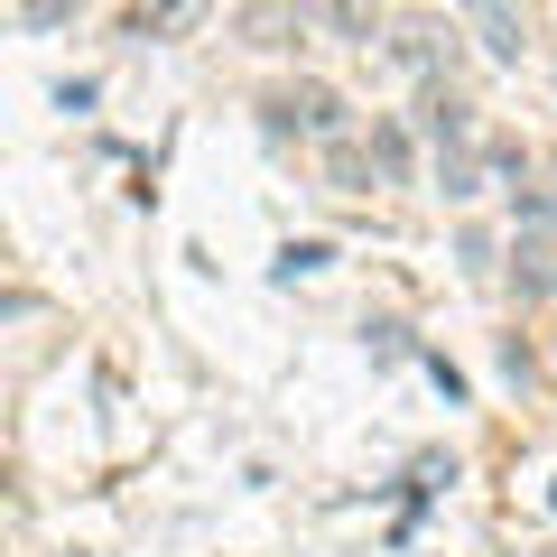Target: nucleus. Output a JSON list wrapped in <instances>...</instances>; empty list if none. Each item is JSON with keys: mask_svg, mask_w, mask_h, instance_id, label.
I'll use <instances>...</instances> for the list:
<instances>
[{"mask_svg": "<svg viewBox=\"0 0 557 557\" xmlns=\"http://www.w3.org/2000/svg\"><path fill=\"white\" fill-rule=\"evenodd\" d=\"M520 223H539V233H557V177H548V186H520Z\"/></svg>", "mask_w": 557, "mask_h": 557, "instance_id": "5", "label": "nucleus"}, {"mask_svg": "<svg viewBox=\"0 0 557 557\" xmlns=\"http://www.w3.org/2000/svg\"><path fill=\"white\" fill-rule=\"evenodd\" d=\"M474 28H483V57L520 65V47H530V20H520V10H474Z\"/></svg>", "mask_w": 557, "mask_h": 557, "instance_id": "3", "label": "nucleus"}, {"mask_svg": "<svg viewBox=\"0 0 557 557\" xmlns=\"http://www.w3.org/2000/svg\"><path fill=\"white\" fill-rule=\"evenodd\" d=\"M511 278L530 288V298H557V242H548V233H530V242L511 251Z\"/></svg>", "mask_w": 557, "mask_h": 557, "instance_id": "2", "label": "nucleus"}, {"mask_svg": "<svg viewBox=\"0 0 557 557\" xmlns=\"http://www.w3.org/2000/svg\"><path fill=\"white\" fill-rule=\"evenodd\" d=\"M270 131L335 139V131H344V94H325V84H298V94H278V102H270Z\"/></svg>", "mask_w": 557, "mask_h": 557, "instance_id": "1", "label": "nucleus"}, {"mask_svg": "<svg viewBox=\"0 0 557 557\" xmlns=\"http://www.w3.org/2000/svg\"><path fill=\"white\" fill-rule=\"evenodd\" d=\"M372 159H381V177H391V186H399V177H409V139H399V131H391V121H381V131H372Z\"/></svg>", "mask_w": 557, "mask_h": 557, "instance_id": "4", "label": "nucleus"}, {"mask_svg": "<svg viewBox=\"0 0 557 557\" xmlns=\"http://www.w3.org/2000/svg\"><path fill=\"white\" fill-rule=\"evenodd\" d=\"M317 20H325V28H335V38H372V28H381V20H372V10H317Z\"/></svg>", "mask_w": 557, "mask_h": 557, "instance_id": "6", "label": "nucleus"}]
</instances>
